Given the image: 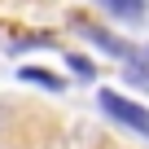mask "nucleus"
Here are the masks:
<instances>
[{"label": "nucleus", "instance_id": "f257e3e1", "mask_svg": "<svg viewBox=\"0 0 149 149\" xmlns=\"http://www.w3.org/2000/svg\"><path fill=\"white\" fill-rule=\"evenodd\" d=\"M97 97H101V110H105L110 118H118L123 127H132V132L149 136V110H145V105L127 101V97H123V92H114V88H101Z\"/></svg>", "mask_w": 149, "mask_h": 149}, {"label": "nucleus", "instance_id": "f03ea898", "mask_svg": "<svg viewBox=\"0 0 149 149\" xmlns=\"http://www.w3.org/2000/svg\"><path fill=\"white\" fill-rule=\"evenodd\" d=\"M101 5H105L114 18H123V22H140L145 9H149V0H101Z\"/></svg>", "mask_w": 149, "mask_h": 149}, {"label": "nucleus", "instance_id": "7ed1b4c3", "mask_svg": "<svg viewBox=\"0 0 149 149\" xmlns=\"http://www.w3.org/2000/svg\"><path fill=\"white\" fill-rule=\"evenodd\" d=\"M123 79H127V84H136V88H145V92H149V66H145V61H140V57H136V53H132V57H127V66H123Z\"/></svg>", "mask_w": 149, "mask_h": 149}, {"label": "nucleus", "instance_id": "20e7f679", "mask_svg": "<svg viewBox=\"0 0 149 149\" xmlns=\"http://www.w3.org/2000/svg\"><path fill=\"white\" fill-rule=\"evenodd\" d=\"M18 74H22L26 84H40V88H53V92L61 88V79H57V74H48V70H35V66H22Z\"/></svg>", "mask_w": 149, "mask_h": 149}, {"label": "nucleus", "instance_id": "39448f33", "mask_svg": "<svg viewBox=\"0 0 149 149\" xmlns=\"http://www.w3.org/2000/svg\"><path fill=\"white\" fill-rule=\"evenodd\" d=\"M79 31H84V35H88V40H92L97 48H105V53H127V48H123V44H118L114 35H105V31H97V26H79Z\"/></svg>", "mask_w": 149, "mask_h": 149}, {"label": "nucleus", "instance_id": "423d86ee", "mask_svg": "<svg viewBox=\"0 0 149 149\" xmlns=\"http://www.w3.org/2000/svg\"><path fill=\"white\" fill-rule=\"evenodd\" d=\"M66 61H70V70L79 74V79H92V66H88L84 57H66Z\"/></svg>", "mask_w": 149, "mask_h": 149}, {"label": "nucleus", "instance_id": "0eeeda50", "mask_svg": "<svg viewBox=\"0 0 149 149\" xmlns=\"http://www.w3.org/2000/svg\"><path fill=\"white\" fill-rule=\"evenodd\" d=\"M140 61H145V66H149V48H145V53H140Z\"/></svg>", "mask_w": 149, "mask_h": 149}]
</instances>
